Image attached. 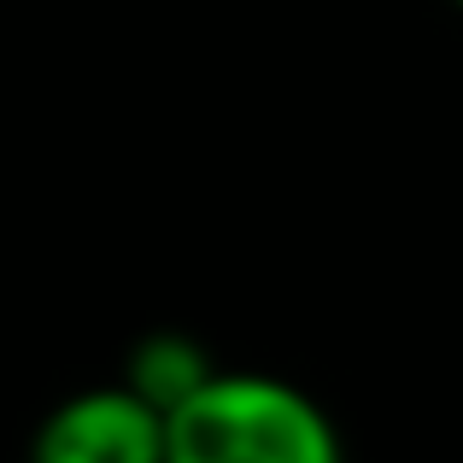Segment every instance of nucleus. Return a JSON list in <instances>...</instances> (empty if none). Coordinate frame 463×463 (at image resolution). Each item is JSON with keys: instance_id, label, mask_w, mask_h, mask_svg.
Returning a JSON list of instances; mask_svg holds the SVG:
<instances>
[{"instance_id": "20e7f679", "label": "nucleus", "mask_w": 463, "mask_h": 463, "mask_svg": "<svg viewBox=\"0 0 463 463\" xmlns=\"http://www.w3.org/2000/svg\"><path fill=\"white\" fill-rule=\"evenodd\" d=\"M458 6H463V0H458Z\"/></svg>"}, {"instance_id": "f03ea898", "label": "nucleus", "mask_w": 463, "mask_h": 463, "mask_svg": "<svg viewBox=\"0 0 463 463\" xmlns=\"http://www.w3.org/2000/svg\"><path fill=\"white\" fill-rule=\"evenodd\" d=\"M30 463H165V411L129 382L82 387L35 422Z\"/></svg>"}, {"instance_id": "7ed1b4c3", "label": "nucleus", "mask_w": 463, "mask_h": 463, "mask_svg": "<svg viewBox=\"0 0 463 463\" xmlns=\"http://www.w3.org/2000/svg\"><path fill=\"white\" fill-rule=\"evenodd\" d=\"M205 375H212V358H205L188 335H147L136 352H129V375L124 382L136 387L147 405L170 411V405H182Z\"/></svg>"}, {"instance_id": "f257e3e1", "label": "nucleus", "mask_w": 463, "mask_h": 463, "mask_svg": "<svg viewBox=\"0 0 463 463\" xmlns=\"http://www.w3.org/2000/svg\"><path fill=\"white\" fill-rule=\"evenodd\" d=\"M165 463H346L335 417L264 370H212L165 411Z\"/></svg>"}]
</instances>
